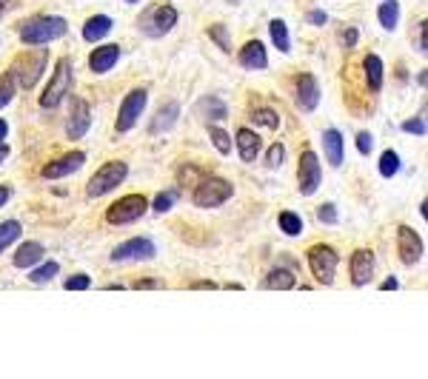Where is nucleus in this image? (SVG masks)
I'll use <instances>...</instances> for the list:
<instances>
[{
    "mask_svg": "<svg viewBox=\"0 0 428 379\" xmlns=\"http://www.w3.org/2000/svg\"><path fill=\"white\" fill-rule=\"evenodd\" d=\"M66 32H69V23L60 15H35L26 23H20V29H18L20 40L26 46H49V43L66 37Z\"/></svg>",
    "mask_w": 428,
    "mask_h": 379,
    "instance_id": "obj_1",
    "label": "nucleus"
},
{
    "mask_svg": "<svg viewBox=\"0 0 428 379\" xmlns=\"http://www.w3.org/2000/svg\"><path fill=\"white\" fill-rule=\"evenodd\" d=\"M232 197H234V186L226 177H218V174H206L191 191V203L197 208H220Z\"/></svg>",
    "mask_w": 428,
    "mask_h": 379,
    "instance_id": "obj_2",
    "label": "nucleus"
},
{
    "mask_svg": "<svg viewBox=\"0 0 428 379\" xmlns=\"http://www.w3.org/2000/svg\"><path fill=\"white\" fill-rule=\"evenodd\" d=\"M71 86H75V71H71V63L69 57H60L54 71H52V80L49 86L43 89L40 95V109H54L63 103V97L71 92Z\"/></svg>",
    "mask_w": 428,
    "mask_h": 379,
    "instance_id": "obj_3",
    "label": "nucleus"
},
{
    "mask_svg": "<svg viewBox=\"0 0 428 379\" xmlns=\"http://www.w3.org/2000/svg\"><path fill=\"white\" fill-rule=\"evenodd\" d=\"M46 63H49L46 46H37L35 52L20 54V57L15 60V66H12L15 80H18V89H26V92L35 89L37 80H40V74H43V68H46Z\"/></svg>",
    "mask_w": 428,
    "mask_h": 379,
    "instance_id": "obj_4",
    "label": "nucleus"
},
{
    "mask_svg": "<svg viewBox=\"0 0 428 379\" xmlns=\"http://www.w3.org/2000/svg\"><path fill=\"white\" fill-rule=\"evenodd\" d=\"M126 177H129V166H126L123 160H109V163H103V166L95 172V177L86 183V197L97 200V197L114 191Z\"/></svg>",
    "mask_w": 428,
    "mask_h": 379,
    "instance_id": "obj_5",
    "label": "nucleus"
},
{
    "mask_svg": "<svg viewBox=\"0 0 428 379\" xmlns=\"http://www.w3.org/2000/svg\"><path fill=\"white\" fill-rule=\"evenodd\" d=\"M149 211V200L143 194H126L117 203H112L106 208V222L109 225H131L137 219H143V214Z\"/></svg>",
    "mask_w": 428,
    "mask_h": 379,
    "instance_id": "obj_6",
    "label": "nucleus"
},
{
    "mask_svg": "<svg viewBox=\"0 0 428 379\" xmlns=\"http://www.w3.org/2000/svg\"><path fill=\"white\" fill-rule=\"evenodd\" d=\"M306 260H309V268H311V274H314V279L320 285H334L340 257H337V251L331 246H311Z\"/></svg>",
    "mask_w": 428,
    "mask_h": 379,
    "instance_id": "obj_7",
    "label": "nucleus"
},
{
    "mask_svg": "<svg viewBox=\"0 0 428 379\" xmlns=\"http://www.w3.org/2000/svg\"><path fill=\"white\" fill-rule=\"evenodd\" d=\"M146 103H149V92H146V89H131V92L123 97V103H120V112H117V120H114V131H117V134L131 131V128L137 126L143 109H146Z\"/></svg>",
    "mask_w": 428,
    "mask_h": 379,
    "instance_id": "obj_8",
    "label": "nucleus"
},
{
    "mask_svg": "<svg viewBox=\"0 0 428 379\" xmlns=\"http://www.w3.org/2000/svg\"><path fill=\"white\" fill-rule=\"evenodd\" d=\"M323 183V169H320V160L314 155L311 145H303L300 151V163H297V186L306 197H311Z\"/></svg>",
    "mask_w": 428,
    "mask_h": 379,
    "instance_id": "obj_9",
    "label": "nucleus"
},
{
    "mask_svg": "<svg viewBox=\"0 0 428 379\" xmlns=\"http://www.w3.org/2000/svg\"><path fill=\"white\" fill-rule=\"evenodd\" d=\"M177 26V9L174 6H169V4H163V6H155V9H149L146 15L140 18V29H143V35L146 37H163L166 32H172Z\"/></svg>",
    "mask_w": 428,
    "mask_h": 379,
    "instance_id": "obj_10",
    "label": "nucleus"
},
{
    "mask_svg": "<svg viewBox=\"0 0 428 379\" xmlns=\"http://www.w3.org/2000/svg\"><path fill=\"white\" fill-rule=\"evenodd\" d=\"M157 248L149 237H134V240H126L120 243L109 257L112 263H143V260H155Z\"/></svg>",
    "mask_w": 428,
    "mask_h": 379,
    "instance_id": "obj_11",
    "label": "nucleus"
},
{
    "mask_svg": "<svg viewBox=\"0 0 428 379\" xmlns=\"http://www.w3.org/2000/svg\"><path fill=\"white\" fill-rule=\"evenodd\" d=\"M69 120H66V137L69 140H83L92 128V106L83 97H71L69 103Z\"/></svg>",
    "mask_w": 428,
    "mask_h": 379,
    "instance_id": "obj_12",
    "label": "nucleus"
},
{
    "mask_svg": "<svg viewBox=\"0 0 428 379\" xmlns=\"http://www.w3.org/2000/svg\"><path fill=\"white\" fill-rule=\"evenodd\" d=\"M374 271H377V257H374L371 248H357V251L351 254V260H348V274H351V285H354V288L369 285L371 277H374Z\"/></svg>",
    "mask_w": 428,
    "mask_h": 379,
    "instance_id": "obj_13",
    "label": "nucleus"
},
{
    "mask_svg": "<svg viewBox=\"0 0 428 379\" xmlns=\"http://www.w3.org/2000/svg\"><path fill=\"white\" fill-rule=\"evenodd\" d=\"M83 163H86L83 151H66L63 157L49 160V163L40 169V177H43V180H63V177H71L75 172H81Z\"/></svg>",
    "mask_w": 428,
    "mask_h": 379,
    "instance_id": "obj_14",
    "label": "nucleus"
},
{
    "mask_svg": "<svg viewBox=\"0 0 428 379\" xmlns=\"http://www.w3.org/2000/svg\"><path fill=\"white\" fill-rule=\"evenodd\" d=\"M320 97H323V92H320V83H317L314 74H309V71L300 74L297 83H295V103H297V109L303 114H311V112H317Z\"/></svg>",
    "mask_w": 428,
    "mask_h": 379,
    "instance_id": "obj_15",
    "label": "nucleus"
},
{
    "mask_svg": "<svg viewBox=\"0 0 428 379\" xmlns=\"http://www.w3.org/2000/svg\"><path fill=\"white\" fill-rule=\"evenodd\" d=\"M397 251H400V260L403 265H417L425 254V246H422V237L408 229V225H400L397 229Z\"/></svg>",
    "mask_w": 428,
    "mask_h": 379,
    "instance_id": "obj_16",
    "label": "nucleus"
},
{
    "mask_svg": "<svg viewBox=\"0 0 428 379\" xmlns=\"http://www.w3.org/2000/svg\"><path fill=\"white\" fill-rule=\"evenodd\" d=\"M234 143H237V151H240V160H243V163H254V160H257V155H260V148H263L260 134H257L254 128H249V126L237 128Z\"/></svg>",
    "mask_w": 428,
    "mask_h": 379,
    "instance_id": "obj_17",
    "label": "nucleus"
},
{
    "mask_svg": "<svg viewBox=\"0 0 428 379\" xmlns=\"http://www.w3.org/2000/svg\"><path fill=\"white\" fill-rule=\"evenodd\" d=\"M237 63L249 71H263L268 66V54H266V46L260 40H249L240 52H237Z\"/></svg>",
    "mask_w": 428,
    "mask_h": 379,
    "instance_id": "obj_18",
    "label": "nucleus"
},
{
    "mask_svg": "<svg viewBox=\"0 0 428 379\" xmlns=\"http://www.w3.org/2000/svg\"><path fill=\"white\" fill-rule=\"evenodd\" d=\"M117 60H120V46L106 43V46H97V49L89 54V68H92L95 74H106V71H112V68L117 66Z\"/></svg>",
    "mask_w": 428,
    "mask_h": 379,
    "instance_id": "obj_19",
    "label": "nucleus"
},
{
    "mask_svg": "<svg viewBox=\"0 0 428 379\" xmlns=\"http://www.w3.org/2000/svg\"><path fill=\"white\" fill-rule=\"evenodd\" d=\"M177 117H180V103H166V106L152 117V123H149V134H152V137H157V134L172 131V128H174V123H177Z\"/></svg>",
    "mask_w": 428,
    "mask_h": 379,
    "instance_id": "obj_20",
    "label": "nucleus"
},
{
    "mask_svg": "<svg viewBox=\"0 0 428 379\" xmlns=\"http://www.w3.org/2000/svg\"><path fill=\"white\" fill-rule=\"evenodd\" d=\"M43 257H46V248H43L40 243H20V248H18L15 257H12V265L20 268V271H29V268H35Z\"/></svg>",
    "mask_w": 428,
    "mask_h": 379,
    "instance_id": "obj_21",
    "label": "nucleus"
},
{
    "mask_svg": "<svg viewBox=\"0 0 428 379\" xmlns=\"http://www.w3.org/2000/svg\"><path fill=\"white\" fill-rule=\"evenodd\" d=\"M323 151H326L328 166H334V169L343 166V134L337 128H326L323 131Z\"/></svg>",
    "mask_w": 428,
    "mask_h": 379,
    "instance_id": "obj_22",
    "label": "nucleus"
},
{
    "mask_svg": "<svg viewBox=\"0 0 428 379\" xmlns=\"http://www.w3.org/2000/svg\"><path fill=\"white\" fill-rule=\"evenodd\" d=\"M266 291H289V288H295L297 285V279H295V274L289 271V268H271L266 277H263V282H260Z\"/></svg>",
    "mask_w": 428,
    "mask_h": 379,
    "instance_id": "obj_23",
    "label": "nucleus"
},
{
    "mask_svg": "<svg viewBox=\"0 0 428 379\" xmlns=\"http://www.w3.org/2000/svg\"><path fill=\"white\" fill-rule=\"evenodd\" d=\"M363 71H366V83H369V89L377 95V92L383 89V57H380V54H366Z\"/></svg>",
    "mask_w": 428,
    "mask_h": 379,
    "instance_id": "obj_24",
    "label": "nucleus"
},
{
    "mask_svg": "<svg viewBox=\"0 0 428 379\" xmlns=\"http://www.w3.org/2000/svg\"><path fill=\"white\" fill-rule=\"evenodd\" d=\"M109 32H112V18L109 15H97V18H89L83 23V40H89V43L103 40Z\"/></svg>",
    "mask_w": 428,
    "mask_h": 379,
    "instance_id": "obj_25",
    "label": "nucleus"
},
{
    "mask_svg": "<svg viewBox=\"0 0 428 379\" xmlns=\"http://www.w3.org/2000/svg\"><path fill=\"white\" fill-rule=\"evenodd\" d=\"M268 35H271V43H274L277 52H283V54L292 52V37H289V26H285V20L274 18L268 23Z\"/></svg>",
    "mask_w": 428,
    "mask_h": 379,
    "instance_id": "obj_26",
    "label": "nucleus"
},
{
    "mask_svg": "<svg viewBox=\"0 0 428 379\" xmlns=\"http://www.w3.org/2000/svg\"><path fill=\"white\" fill-rule=\"evenodd\" d=\"M377 18H380V26L386 32H394L400 23V4L397 0H383L380 9H377Z\"/></svg>",
    "mask_w": 428,
    "mask_h": 379,
    "instance_id": "obj_27",
    "label": "nucleus"
},
{
    "mask_svg": "<svg viewBox=\"0 0 428 379\" xmlns=\"http://www.w3.org/2000/svg\"><path fill=\"white\" fill-rule=\"evenodd\" d=\"M20 234H23V229H20L18 219L0 222V254H6V248H12L20 240Z\"/></svg>",
    "mask_w": 428,
    "mask_h": 379,
    "instance_id": "obj_28",
    "label": "nucleus"
},
{
    "mask_svg": "<svg viewBox=\"0 0 428 379\" xmlns=\"http://www.w3.org/2000/svg\"><path fill=\"white\" fill-rule=\"evenodd\" d=\"M57 274H60V265H57L54 260H46V263L40 260V263H37L35 268H29V279H32L35 285H43V282H52V279H54Z\"/></svg>",
    "mask_w": 428,
    "mask_h": 379,
    "instance_id": "obj_29",
    "label": "nucleus"
},
{
    "mask_svg": "<svg viewBox=\"0 0 428 379\" xmlns=\"http://www.w3.org/2000/svg\"><path fill=\"white\" fill-rule=\"evenodd\" d=\"M277 225H280V231H283V234H289V237L303 234V219H300V214H297V211H280Z\"/></svg>",
    "mask_w": 428,
    "mask_h": 379,
    "instance_id": "obj_30",
    "label": "nucleus"
},
{
    "mask_svg": "<svg viewBox=\"0 0 428 379\" xmlns=\"http://www.w3.org/2000/svg\"><path fill=\"white\" fill-rule=\"evenodd\" d=\"M18 95V80H15V71H4L0 74V109H6Z\"/></svg>",
    "mask_w": 428,
    "mask_h": 379,
    "instance_id": "obj_31",
    "label": "nucleus"
},
{
    "mask_svg": "<svg viewBox=\"0 0 428 379\" xmlns=\"http://www.w3.org/2000/svg\"><path fill=\"white\" fill-rule=\"evenodd\" d=\"M208 137H211V143H214V148L220 151V155H232V134L223 128V126H218V123H208Z\"/></svg>",
    "mask_w": 428,
    "mask_h": 379,
    "instance_id": "obj_32",
    "label": "nucleus"
},
{
    "mask_svg": "<svg viewBox=\"0 0 428 379\" xmlns=\"http://www.w3.org/2000/svg\"><path fill=\"white\" fill-rule=\"evenodd\" d=\"M251 123H257L260 128H268V131H274V128H280V114L271 109V106H263V109H251Z\"/></svg>",
    "mask_w": 428,
    "mask_h": 379,
    "instance_id": "obj_33",
    "label": "nucleus"
},
{
    "mask_svg": "<svg viewBox=\"0 0 428 379\" xmlns=\"http://www.w3.org/2000/svg\"><path fill=\"white\" fill-rule=\"evenodd\" d=\"M197 109H200L203 117H208V123H211V120H223V117L229 114V109H226L223 100H218V97H203Z\"/></svg>",
    "mask_w": 428,
    "mask_h": 379,
    "instance_id": "obj_34",
    "label": "nucleus"
},
{
    "mask_svg": "<svg viewBox=\"0 0 428 379\" xmlns=\"http://www.w3.org/2000/svg\"><path fill=\"white\" fill-rule=\"evenodd\" d=\"M397 172H400V155H397L394 148L383 151V155H380V174H383L386 180H391Z\"/></svg>",
    "mask_w": 428,
    "mask_h": 379,
    "instance_id": "obj_35",
    "label": "nucleus"
},
{
    "mask_svg": "<svg viewBox=\"0 0 428 379\" xmlns=\"http://www.w3.org/2000/svg\"><path fill=\"white\" fill-rule=\"evenodd\" d=\"M208 37L214 40V43H218L226 54L232 52V43H229V29L223 26V23H214V26H208Z\"/></svg>",
    "mask_w": 428,
    "mask_h": 379,
    "instance_id": "obj_36",
    "label": "nucleus"
},
{
    "mask_svg": "<svg viewBox=\"0 0 428 379\" xmlns=\"http://www.w3.org/2000/svg\"><path fill=\"white\" fill-rule=\"evenodd\" d=\"M283 160H285V145H283V143H274V145L268 148V155H266V166H268V169H280Z\"/></svg>",
    "mask_w": 428,
    "mask_h": 379,
    "instance_id": "obj_37",
    "label": "nucleus"
},
{
    "mask_svg": "<svg viewBox=\"0 0 428 379\" xmlns=\"http://www.w3.org/2000/svg\"><path fill=\"white\" fill-rule=\"evenodd\" d=\"M63 288H66V291H86V288H92V277H89V274H71V277L63 282Z\"/></svg>",
    "mask_w": 428,
    "mask_h": 379,
    "instance_id": "obj_38",
    "label": "nucleus"
},
{
    "mask_svg": "<svg viewBox=\"0 0 428 379\" xmlns=\"http://www.w3.org/2000/svg\"><path fill=\"white\" fill-rule=\"evenodd\" d=\"M152 208H155L157 214H166V211H172V208H174V191H160V194L155 197Z\"/></svg>",
    "mask_w": 428,
    "mask_h": 379,
    "instance_id": "obj_39",
    "label": "nucleus"
},
{
    "mask_svg": "<svg viewBox=\"0 0 428 379\" xmlns=\"http://www.w3.org/2000/svg\"><path fill=\"white\" fill-rule=\"evenodd\" d=\"M403 131H405V134H417V137H422V134H425V114H420V117H408V120L403 123Z\"/></svg>",
    "mask_w": 428,
    "mask_h": 379,
    "instance_id": "obj_40",
    "label": "nucleus"
},
{
    "mask_svg": "<svg viewBox=\"0 0 428 379\" xmlns=\"http://www.w3.org/2000/svg\"><path fill=\"white\" fill-rule=\"evenodd\" d=\"M317 219L326 222V225H334V222H337V205H334V203H323V205L317 208Z\"/></svg>",
    "mask_w": 428,
    "mask_h": 379,
    "instance_id": "obj_41",
    "label": "nucleus"
},
{
    "mask_svg": "<svg viewBox=\"0 0 428 379\" xmlns=\"http://www.w3.org/2000/svg\"><path fill=\"white\" fill-rule=\"evenodd\" d=\"M371 148H374V137L369 131L357 134V151H360V155H371Z\"/></svg>",
    "mask_w": 428,
    "mask_h": 379,
    "instance_id": "obj_42",
    "label": "nucleus"
},
{
    "mask_svg": "<svg viewBox=\"0 0 428 379\" xmlns=\"http://www.w3.org/2000/svg\"><path fill=\"white\" fill-rule=\"evenodd\" d=\"M425 29H428V23H425V20H420V23H417V37H414V46H417V52H420V54H425V52H428Z\"/></svg>",
    "mask_w": 428,
    "mask_h": 379,
    "instance_id": "obj_43",
    "label": "nucleus"
},
{
    "mask_svg": "<svg viewBox=\"0 0 428 379\" xmlns=\"http://www.w3.org/2000/svg\"><path fill=\"white\" fill-rule=\"evenodd\" d=\"M340 37H343V40H340V43H343V46H345V49H354V46H357V40H360V32H357V29H354V26H351V29H345V32H343V35H340Z\"/></svg>",
    "mask_w": 428,
    "mask_h": 379,
    "instance_id": "obj_44",
    "label": "nucleus"
},
{
    "mask_svg": "<svg viewBox=\"0 0 428 379\" xmlns=\"http://www.w3.org/2000/svg\"><path fill=\"white\" fill-rule=\"evenodd\" d=\"M326 20H328V15H326V12H320V9H314V12L309 15V23H314V26H323Z\"/></svg>",
    "mask_w": 428,
    "mask_h": 379,
    "instance_id": "obj_45",
    "label": "nucleus"
},
{
    "mask_svg": "<svg viewBox=\"0 0 428 379\" xmlns=\"http://www.w3.org/2000/svg\"><path fill=\"white\" fill-rule=\"evenodd\" d=\"M9 200H12V188L9 186H0V208H4Z\"/></svg>",
    "mask_w": 428,
    "mask_h": 379,
    "instance_id": "obj_46",
    "label": "nucleus"
},
{
    "mask_svg": "<svg viewBox=\"0 0 428 379\" xmlns=\"http://www.w3.org/2000/svg\"><path fill=\"white\" fill-rule=\"evenodd\" d=\"M160 285H163L160 279H140L134 288H160Z\"/></svg>",
    "mask_w": 428,
    "mask_h": 379,
    "instance_id": "obj_47",
    "label": "nucleus"
},
{
    "mask_svg": "<svg viewBox=\"0 0 428 379\" xmlns=\"http://www.w3.org/2000/svg\"><path fill=\"white\" fill-rule=\"evenodd\" d=\"M400 288V282H397V277H388L386 282H383V288L380 291H397Z\"/></svg>",
    "mask_w": 428,
    "mask_h": 379,
    "instance_id": "obj_48",
    "label": "nucleus"
},
{
    "mask_svg": "<svg viewBox=\"0 0 428 379\" xmlns=\"http://www.w3.org/2000/svg\"><path fill=\"white\" fill-rule=\"evenodd\" d=\"M6 137H9V123H6L4 117H0V143H4Z\"/></svg>",
    "mask_w": 428,
    "mask_h": 379,
    "instance_id": "obj_49",
    "label": "nucleus"
},
{
    "mask_svg": "<svg viewBox=\"0 0 428 379\" xmlns=\"http://www.w3.org/2000/svg\"><path fill=\"white\" fill-rule=\"evenodd\" d=\"M6 157H9V145H6V143H0V166L6 163Z\"/></svg>",
    "mask_w": 428,
    "mask_h": 379,
    "instance_id": "obj_50",
    "label": "nucleus"
},
{
    "mask_svg": "<svg viewBox=\"0 0 428 379\" xmlns=\"http://www.w3.org/2000/svg\"><path fill=\"white\" fill-rule=\"evenodd\" d=\"M191 288H194V291H208V288H218V285H214V282H194Z\"/></svg>",
    "mask_w": 428,
    "mask_h": 379,
    "instance_id": "obj_51",
    "label": "nucleus"
},
{
    "mask_svg": "<svg viewBox=\"0 0 428 379\" xmlns=\"http://www.w3.org/2000/svg\"><path fill=\"white\" fill-rule=\"evenodd\" d=\"M425 214H428V203L422 200V203H420V217H425Z\"/></svg>",
    "mask_w": 428,
    "mask_h": 379,
    "instance_id": "obj_52",
    "label": "nucleus"
},
{
    "mask_svg": "<svg viewBox=\"0 0 428 379\" xmlns=\"http://www.w3.org/2000/svg\"><path fill=\"white\" fill-rule=\"evenodd\" d=\"M6 6H9V0H0V15L6 12Z\"/></svg>",
    "mask_w": 428,
    "mask_h": 379,
    "instance_id": "obj_53",
    "label": "nucleus"
},
{
    "mask_svg": "<svg viewBox=\"0 0 428 379\" xmlns=\"http://www.w3.org/2000/svg\"><path fill=\"white\" fill-rule=\"evenodd\" d=\"M126 4H140V0H126Z\"/></svg>",
    "mask_w": 428,
    "mask_h": 379,
    "instance_id": "obj_54",
    "label": "nucleus"
}]
</instances>
